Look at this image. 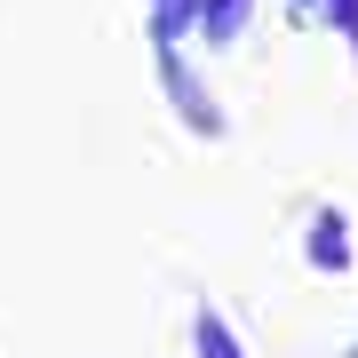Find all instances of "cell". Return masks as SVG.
<instances>
[{"label":"cell","mask_w":358,"mask_h":358,"mask_svg":"<svg viewBox=\"0 0 358 358\" xmlns=\"http://www.w3.org/2000/svg\"><path fill=\"white\" fill-rule=\"evenodd\" d=\"M350 358H358V350H350Z\"/></svg>","instance_id":"cell-5"},{"label":"cell","mask_w":358,"mask_h":358,"mask_svg":"<svg viewBox=\"0 0 358 358\" xmlns=\"http://www.w3.org/2000/svg\"><path fill=\"white\" fill-rule=\"evenodd\" d=\"M159 88L176 96V112L192 120L199 136H223V112H215V103H207V88H199V80H192V64H183V56L167 48V40H159Z\"/></svg>","instance_id":"cell-1"},{"label":"cell","mask_w":358,"mask_h":358,"mask_svg":"<svg viewBox=\"0 0 358 358\" xmlns=\"http://www.w3.org/2000/svg\"><path fill=\"white\" fill-rule=\"evenodd\" d=\"M192 343H199V358H247L239 334L223 327V310H199V319H192Z\"/></svg>","instance_id":"cell-4"},{"label":"cell","mask_w":358,"mask_h":358,"mask_svg":"<svg viewBox=\"0 0 358 358\" xmlns=\"http://www.w3.org/2000/svg\"><path fill=\"white\" fill-rule=\"evenodd\" d=\"M247 8H255V0H207V8H199V32L223 48V40H239V32H247Z\"/></svg>","instance_id":"cell-3"},{"label":"cell","mask_w":358,"mask_h":358,"mask_svg":"<svg viewBox=\"0 0 358 358\" xmlns=\"http://www.w3.org/2000/svg\"><path fill=\"white\" fill-rule=\"evenodd\" d=\"M310 271H350V223L334 207L310 215Z\"/></svg>","instance_id":"cell-2"}]
</instances>
